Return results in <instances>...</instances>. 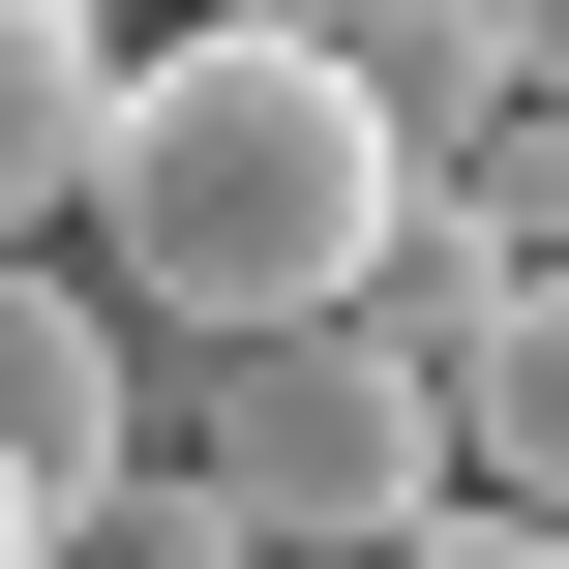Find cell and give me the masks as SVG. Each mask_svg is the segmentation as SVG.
Here are the masks:
<instances>
[{
  "label": "cell",
  "mask_w": 569,
  "mask_h": 569,
  "mask_svg": "<svg viewBox=\"0 0 569 569\" xmlns=\"http://www.w3.org/2000/svg\"><path fill=\"white\" fill-rule=\"evenodd\" d=\"M240 30H330V0H240Z\"/></svg>",
  "instance_id": "cell-9"
},
{
  "label": "cell",
  "mask_w": 569,
  "mask_h": 569,
  "mask_svg": "<svg viewBox=\"0 0 569 569\" xmlns=\"http://www.w3.org/2000/svg\"><path fill=\"white\" fill-rule=\"evenodd\" d=\"M60 569H270V540H240V510H210V480H180V450H120V480H90V510H60Z\"/></svg>",
  "instance_id": "cell-6"
},
{
  "label": "cell",
  "mask_w": 569,
  "mask_h": 569,
  "mask_svg": "<svg viewBox=\"0 0 569 569\" xmlns=\"http://www.w3.org/2000/svg\"><path fill=\"white\" fill-rule=\"evenodd\" d=\"M180 480H210L240 540H420V510H450V360H420V300L180 330Z\"/></svg>",
  "instance_id": "cell-2"
},
{
  "label": "cell",
  "mask_w": 569,
  "mask_h": 569,
  "mask_svg": "<svg viewBox=\"0 0 569 569\" xmlns=\"http://www.w3.org/2000/svg\"><path fill=\"white\" fill-rule=\"evenodd\" d=\"M480 30H510V90H569V0H480Z\"/></svg>",
  "instance_id": "cell-8"
},
{
  "label": "cell",
  "mask_w": 569,
  "mask_h": 569,
  "mask_svg": "<svg viewBox=\"0 0 569 569\" xmlns=\"http://www.w3.org/2000/svg\"><path fill=\"white\" fill-rule=\"evenodd\" d=\"M0 450H60V480L150 450V360H120V300H90L60 240H0Z\"/></svg>",
  "instance_id": "cell-4"
},
{
  "label": "cell",
  "mask_w": 569,
  "mask_h": 569,
  "mask_svg": "<svg viewBox=\"0 0 569 569\" xmlns=\"http://www.w3.org/2000/svg\"><path fill=\"white\" fill-rule=\"evenodd\" d=\"M450 480L569 540V240H510V270L450 300Z\"/></svg>",
  "instance_id": "cell-3"
},
{
  "label": "cell",
  "mask_w": 569,
  "mask_h": 569,
  "mask_svg": "<svg viewBox=\"0 0 569 569\" xmlns=\"http://www.w3.org/2000/svg\"><path fill=\"white\" fill-rule=\"evenodd\" d=\"M390 569H569V540H540V510H480V480H450V510H420Z\"/></svg>",
  "instance_id": "cell-7"
},
{
  "label": "cell",
  "mask_w": 569,
  "mask_h": 569,
  "mask_svg": "<svg viewBox=\"0 0 569 569\" xmlns=\"http://www.w3.org/2000/svg\"><path fill=\"white\" fill-rule=\"evenodd\" d=\"M90 120H120V0H0V240H90Z\"/></svg>",
  "instance_id": "cell-5"
},
{
  "label": "cell",
  "mask_w": 569,
  "mask_h": 569,
  "mask_svg": "<svg viewBox=\"0 0 569 569\" xmlns=\"http://www.w3.org/2000/svg\"><path fill=\"white\" fill-rule=\"evenodd\" d=\"M390 120H360V60L330 30H150L120 60V120H90V270L150 300V330H270V300H360L390 270Z\"/></svg>",
  "instance_id": "cell-1"
}]
</instances>
